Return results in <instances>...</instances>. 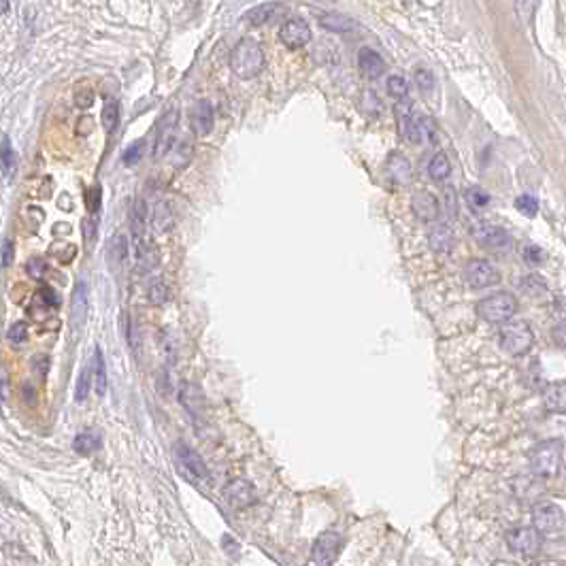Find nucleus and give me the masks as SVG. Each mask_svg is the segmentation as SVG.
<instances>
[{"instance_id": "f257e3e1", "label": "nucleus", "mask_w": 566, "mask_h": 566, "mask_svg": "<svg viewBox=\"0 0 566 566\" xmlns=\"http://www.w3.org/2000/svg\"><path fill=\"white\" fill-rule=\"evenodd\" d=\"M264 64H267L264 49L260 47L256 41H251V38L238 41L236 47L232 49L230 67H232V73L238 79H253V77H258L260 73L264 71Z\"/></svg>"}, {"instance_id": "f03ea898", "label": "nucleus", "mask_w": 566, "mask_h": 566, "mask_svg": "<svg viewBox=\"0 0 566 566\" xmlns=\"http://www.w3.org/2000/svg\"><path fill=\"white\" fill-rule=\"evenodd\" d=\"M562 441L554 439V441H545L534 447V451L530 453V468L534 475L541 477H554L560 473L562 468V458H564V449H562Z\"/></svg>"}, {"instance_id": "7ed1b4c3", "label": "nucleus", "mask_w": 566, "mask_h": 566, "mask_svg": "<svg viewBox=\"0 0 566 566\" xmlns=\"http://www.w3.org/2000/svg\"><path fill=\"white\" fill-rule=\"evenodd\" d=\"M517 311V300L509 292H496L477 304V313L490 324H505Z\"/></svg>"}, {"instance_id": "20e7f679", "label": "nucleus", "mask_w": 566, "mask_h": 566, "mask_svg": "<svg viewBox=\"0 0 566 566\" xmlns=\"http://www.w3.org/2000/svg\"><path fill=\"white\" fill-rule=\"evenodd\" d=\"M534 345V335L526 321L507 324L500 330V347L511 356H526Z\"/></svg>"}, {"instance_id": "39448f33", "label": "nucleus", "mask_w": 566, "mask_h": 566, "mask_svg": "<svg viewBox=\"0 0 566 566\" xmlns=\"http://www.w3.org/2000/svg\"><path fill=\"white\" fill-rule=\"evenodd\" d=\"M175 460L179 464V471L192 479V482H199V484H207L211 475H209V468L207 464L203 462V458L199 453H196L190 445H185L183 441L175 443Z\"/></svg>"}, {"instance_id": "423d86ee", "label": "nucleus", "mask_w": 566, "mask_h": 566, "mask_svg": "<svg viewBox=\"0 0 566 566\" xmlns=\"http://www.w3.org/2000/svg\"><path fill=\"white\" fill-rule=\"evenodd\" d=\"M532 524L541 536H562L564 511L558 505H543L532 513Z\"/></svg>"}, {"instance_id": "0eeeda50", "label": "nucleus", "mask_w": 566, "mask_h": 566, "mask_svg": "<svg viewBox=\"0 0 566 566\" xmlns=\"http://www.w3.org/2000/svg\"><path fill=\"white\" fill-rule=\"evenodd\" d=\"M177 124H179V111L177 109H170V111L164 113V117L158 122V135H156V145H154V158L162 160L172 143H175L177 137Z\"/></svg>"}, {"instance_id": "6e6552de", "label": "nucleus", "mask_w": 566, "mask_h": 566, "mask_svg": "<svg viewBox=\"0 0 566 566\" xmlns=\"http://www.w3.org/2000/svg\"><path fill=\"white\" fill-rule=\"evenodd\" d=\"M507 545L511 552L521 554V556H536L541 552V534L536 532V528L532 526H524V528H515L507 534Z\"/></svg>"}, {"instance_id": "1a4fd4ad", "label": "nucleus", "mask_w": 566, "mask_h": 566, "mask_svg": "<svg viewBox=\"0 0 566 566\" xmlns=\"http://www.w3.org/2000/svg\"><path fill=\"white\" fill-rule=\"evenodd\" d=\"M341 545H343V539L339 532H321L313 543L311 562L319 564V566L332 564L341 552Z\"/></svg>"}, {"instance_id": "9d476101", "label": "nucleus", "mask_w": 566, "mask_h": 566, "mask_svg": "<svg viewBox=\"0 0 566 566\" xmlns=\"http://www.w3.org/2000/svg\"><path fill=\"white\" fill-rule=\"evenodd\" d=\"M464 279L471 288H492L500 281V273L488 260H471L464 269Z\"/></svg>"}, {"instance_id": "9b49d317", "label": "nucleus", "mask_w": 566, "mask_h": 566, "mask_svg": "<svg viewBox=\"0 0 566 566\" xmlns=\"http://www.w3.org/2000/svg\"><path fill=\"white\" fill-rule=\"evenodd\" d=\"M85 321H88V286H85V281H77L73 288L71 315H69V324L75 337L83 330Z\"/></svg>"}, {"instance_id": "f8f14e48", "label": "nucleus", "mask_w": 566, "mask_h": 566, "mask_svg": "<svg viewBox=\"0 0 566 566\" xmlns=\"http://www.w3.org/2000/svg\"><path fill=\"white\" fill-rule=\"evenodd\" d=\"M279 38L288 49H300L311 41V28L304 19L294 17V19H288L286 24L281 26Z\"/></svg>"}, {"instance_id": "ddd939ff", "label": "nucleus", "mask_w": 566, "mask_h": 566, "mask_svg": "<svg viewBox=\"0 0 566 566\" xmlns=\"http://www.w3.org/2000/svg\"><path fill=\"white\" fill-rule=\"evenodd\" d=\"M473 236L479 245L484 247H507L511 243V236L503 226H496L490 222H482L473 228Z\"/></svg>"}, {"instance_id": "4468645a", "label": "nucleus", "mask_w": 566, "mask_h": 566, "mask_svg": "<svg viewBox=\"0 0 566 566\" xmlns=\"http://www.w3.org/2000/svg\"><path fill=\"white\" fill-rule=\"evenodd\" d=\"M224 498L226 503L234 509H245L256 500V490L249 482H243V479H236V482L228 484L224 488Z\"/></svg>"}, {"instance_id": "2eb2a0df", "label": "nucleus", "mask_w": 566, "mask_h": 566, "mask_svg": "<svg viewBox=\"0 0 566 566\" xmlns=\"http://www.w3.org/2000/svg\"><path fill=\"white\" fill-rule=\"evenodd\" d=\"M411 209L416 213L420 220L424 222H434L439 217V201L434 199L430 192H418L416 196L411 199Z\"/></svg>"}, {"instance_id": "dca6fc26", "label": "nucleus", "mask_w": 566, "mask_h": 566, "mask_svg": "<svg viewBox=\"0 0 566 566\" xmlns=\"http://www.w3.org/2000/svg\"><path fill=\"white\" fill-rule=\"evenodd\" d=\"M192 130L199 137H207L213 130V106L209 100L196 102L192 109Z\"/></svg>"}, {"instance_id": "f3484780", "label": "nucleus", "mask_w": 566, "mask_h": 566, "mask_svg": "<svg viewBox=\"0 0 566 566\" xmlns=\"http://www.w3.org/2000/svg\"><path fill=\"white\" fill-rule=\"evenodd\" d=\"M358 67H360V71H362L364 77L377 79L385 71V62H383V58L377 52L368 49V47H362L360 54H358Z\"/></svg>"}, {"instance_id": "a211bd4d", "label": "nucleus", "mask_w": 566, "mask_h": 566, "mask_svg": "<svg viewBox=\"0 0 566 566\" xmlns=\"http://www.w3.org/2000/svg\"><path fill=\"white\" fill-rule=\"evenodd\" d=\"M286 13V7L279 5V3H264V5H258L253 9H249L245 13V21L251 26H264L269 21H273L277 15Z\"/></svg>"}, {"instance_id": "6ab92c4d", "label": "nucleus", "mask_w": 566, "mask_h": 566, "mask_svg": "<svg viewBox=\"0 0 566 566\" xmlns=\"http://www.w3.org/2000/svg\"><path fill=\"white\" fill-rule=\"evenodd\" d=\"M543 400H545L547 411L552 413H566V381H556L552 383L545 394H543Z\"/></svg>"}, {"instance_id": "aec40b11", "label": "nucleus", "mask_w": 566, "mask_h": 566, "mask_svg": "<svg viewBox=\"0 0 566 566\" xmlns=\"http://www.w3.org/2000/svg\"><path fill=\"white\" fill-rule=\"evenodd\" d=\"M387 175L394 179L398 185H409L411 183V164L405 156L392 154L387 160Z\"/></svg>"}, {"instance_id": "412c9836", "label": "nucleus", "mask_w": 566, "mask_h": 566, "mask_svg": "<svg viewBox=\"0 0 566 566\" xmlns=\"http://www.w3.org/2000/svg\"><path fill=\"white\" fill-rule=\"evenodd\" d=\"M319 24L321 28L330 30V32H337V34H347V32H354L358 30V24L347 15H339V13H328V15H321L319 17Z\"/></svg>"}, {"instance_id": "4be33fe9", "label": "nucleus", "mask_w": 566, "mask_h": 566, "mask_svg": "<svg viewBox=\"0 0 566 566\" xmlns=\"http://www.w3.org/2000/svg\"><path fill=\"white\" fill-rule=\"evenodd\" d=\"M100 445H102L100 434H98V432H92V430H90V432H81V434H77L75 441H73V449H75L77 453H81V455H90V453L98 451Z\"/></svg>"}, {"instance_id": "5701e85b", "label": "nucleus", "mask_w": 566, "mask_h": 566, "mask_svg": "<svg viewBox=\"0 0 566 566\" xmlns=\"http://www.w3.org/2000/svg\"><path fill=\"white\" fill-rule=\"evenodd\" d=\"M430 247L434 251H439V253H447L451 251L453 247V234L447 226H437V228H432L430 232Z\"/></svg>"}, {"instance_id": "b1692460", "label": "nucleus", "mask_w": 566, "mask_h": 566, "mask_svg": "<svg viewBox=\"0 0 566 566\" xmlns=\"http://www.w3.org/2000/svg\"><path fill=\"white\" fill-rule=\"evenodd\" d=\"M92 383H94V389L98 396H104L106 392V366H104V358H102V352L94 350V364H92Z\"/></svg>"}, {"instance_id": "393cba45", "label": "nucleus", "mask_w": 566, "mask_h": 566, "mask_svg": "<svg viewBox=\"0 0 566 566\" xmlns=\"http://www.w3.org/2000/svg\"><path fill=\"white\" fill-rule=\"evenodd\" d=\"M145 224H147V207H145V201L139 199V201H135L133 213H130V226H133L135 241H141V238H143Z\"/></svg>"}, {"instance_id": "a878e982", "label": "nucleus", "mask_w": 566, "mask_h": 566, "mask_svg": "<svg viewBox=\"0 0 566 566\" xmlns=\"http://www.w3.org/2000/svg\"><path fill=\"white\" fill-rule=\"evenodd\" d=\"M0 170L5 172V177H13L17 170V154L11 145L9 139H3V145H0Z\"/></svg>"}, {"instance_id": "bb28decb", "label": "nucleus", "mask_w": 566, "mask_h": 566, "mask_svg": "<svg viewBox=\"0 0 566 566\" xmlns=\"http://www.w3.org/2000/svg\"><path fill=\"white\" fill-rule=\"evenodd\" d=\"M449 172H451V164L443 151H439L437 156H432V160L428 164V175L432 181H445L449 177Z\"/></svg>"}, {"instance_id": "cd10ccee", "label": "nucleus", "mask_w": 566, "mask_h": 566, "mask_svg": "<svg viewBox=\"0 0 566 566\" xmlns=\"http://www.w3.org/2000/svg\"><path fill=\"white\" fill-rule=\"evenodd\" d=\"M117 122H120V104L115 100H106V104L102 106V126L106 133H113Z\"/></svg>"}, {"instance_id": "c85d7f7f", "label": "nucleus", "mask_w": 566, "mask_h": 566, "mask_svg": "<svg viewBox=\"0 0 566 566\" xmlns=\"http://www.w3.org/2000/svg\"><path fill=\"white\" fill-rule=\"evenodd\" d=\"M126 256H128V243H126V236L117 234L111 245H109V260H111L113 264H124L126 262Z\"/></svg>"}, {"instance_id": "c756f323", "label": "nucleus", "mask_w": 566, "mask_h": 566, "mask_svg": "<svg viewBox=\"0 0 566 566\" xmlns=\"http://www.w3.org/2000/svg\"><path fill=\"white\" fill-rule=\"evenodd\" d=\"M92 387V368H83L79 379H77V387H75V400L77 403H85L90 394Z\"/></svg>"}, {"instance_id": "7c9ffc66", "label": "nucleus", "mask_w": 566, "mask_h": 566, "mask_svg": "<svg viewBox=\"0 0 566 566\" xmlns=\"http://www.w3.org/2000/svg\"><path fill=\"white\" fill-rule=\"evenodd\" d=\"M387 94H389L392 98H396V100H405L407 94H409V83H407V79L400 77V75H392V77L387 79Z\"/></svg>"}, {"instance_id": "2f4dec72", "label": "nucleus", "mask_w": 566, "mask_h": 566, "mask_svg": "<svg viewBox=\"0 0 566 566\" xmlns=\"http://www.w3.org/2000/svg\"><path fill=\"white\" fill-rule=\"evenodd\" d=\"M515 207L517 211H521L526 217H534L539 213V201L534 199L532 194H521L515 199Z\"/></svg>"}, {"instance_id": "473e14b6", "label": "nucleus", "mask_w": 566, "mask_h": 566, "mask_svg": "<svg viewBox=\"0 0 566 566\" xmlns=\"http://www.w3.org/2000/svg\"><path fill=\"white\" fill-rule=\"evenodd\" d=\"M170 222H172V217H170L168 205L158 203L156 213H154V226H156V230H158V232H166V230L170 228Z\"/></svg>"}, {"instance_id": "72a5a7b5", "label": "nucleus", "mask_w": 566, "mask_h": 566, "mask_svg": "<svg viewBox=\"0 0 566 566\" xmlns=\"http://www.w3.org/2000/svg\"><path fill=\"white\" fill-rule=\"evenodd\" d=\"M466 201L471 203L473 209H484V207L490 205V194L482 188H471L466 192Z\"/></svg>"}, {"instance_id": "f704fd0d", "label": "nucleus", "mask_w": 566, "mask_h": 566, "mask_svg": "<svg viewBox=\"0 0 566 566\" xmlns=\"http://www.w3.org/2000/svg\"><path fill=\"white\" fill-rule=\"evenodd\" d=\"M9 341L13 345H24L28 341V324L26 321H17L11 326V330H9Z\"/></svg>"}, {"instance_id": "c9c22d12", "label": "nucleus", "mask_w": 566, "mask_h": 566, "mask_svg": "<svg viewBox=\"0 0 566 566\" xmlns=\"http://www.w3.org/2000/svg\"><path fill=\"white\" fill-rule=\"evenodd\" d=\"M143 149H145V143L143 141H137L130 145L126 151H124V164L126 166H135L141 158H143Z\"/></svg>"}, {"instance_id": "e433bc0d", "label": "nucleus", "mask_w": 566, "mask_h": 566, "mask_svg": "<svg viewBox=\"0 0 566 566\" xmlns=\"http://www.w3.org/2000/svg\"><path fill=\"white\" fill-rule=\"evenodd\" d=\"M416 83H418V88H420L422 94H430L434 90V77L426 69H418L416 71Z\"/></svg>"}, {"instance_id": "4c0bfd02", "label": "nucleus", "mask_w": 566, "mask_h": 566, "mask_svg": "<svg viewBox=\"0 0 566 566\" xmlns=\"http://www.w3.org/2000/svg\"><path fill=\"white\" fill-rule=\"evenodd\" d=\"M149 300L154 302V304H162L168 300V288H166V283L162 281H156L154 286L149 288Z\"/></svg>"}, {"instance_id": "58836bf2", "label": "nucleus", "mask_w": 566, "mask_h": 566, "mask_svg": "<svg viewBox=\"0 0 566 566\" xmlns=\"http://www.w3.org/2000/svg\"><path fill=\"white\" fill-rule=\"evenodd\" d=\"M100 201H102V194H100V188H90L88 192H85V207H88V211L92 215L98 213L100 209Z\"/></svg>"}, {"instance_id": "ea45409f", "label": "nucleus", "mask_w": 566, "mask_h": 566, "mask_svg": "<svg viewBox=\"0 0 566 566\" xmlns=\"http://www.w3.org/2000/svg\"><path fill=\"white\" fill-rule=\"evenodd\" d=\"M30 366H32V373L38 377V379H45L47 377V371H49V358L47 356H34L30 360Z\"/></svg>"}, {"instance_id": "a19ab883", "label": "nucleus", "mask_w": 566, "mask_h": 566, "mask_svg": "<svg viewBox=\"0 0 566 566\" xmlns=\"http://www.w3.org/2000/svg\"><path fill=\"white\" fill-rule=\"evenodd\" d=\"M524 260L532 267H539V264H543V260H545V251H543L539 245H528L524 249Z\"/></svg>"}, {"instance_id": "79ce46f5", "label": "nucleus", "mask_w": 566, "mask_h": 566, "mask_svg": "<svg viewBox=\"0 0 566 566\" xmlns=\"http://www.w3.org/2000/svg\"><path fill=\"white\" fill-rule=\"evenodd\" d=\"M45 262H43V260H30V262L26 264V273L32 277V279H41L43 277V273H45Z\"/></svg>"}, {"instance_id": "37998d69", "label": "nucleus", "mask_w": 566, "mask_h": 566, "mask_svg": "<svg viewBox=\"0 0 566 566\" xmlns=\"http://www.w3.org/2000/svg\"><path fill=\"white\" fill-rule=\"evenodd\" d=\"M38 296H41V300H43V304H45V307H58L60 304V298H58V294L52 290V288H41V292H38Z\"/></svg>"}, {"instance_id": "c03bdc74", "label": "nucleus", "mask_w": 566, "mask_h": 566, "mask_svg": "<svg viewBox=\"0 0 566 566\" xmlns=\"http://www.w3.org/2000/svg\"><path fill=\"white\" fill-rule=\"evenodd\" d=\"M75 102H77V106H81V109L90 106V104L94 102V94H92V90H79V92L75 94Z\"/></svg>"}, {"instance_id": "a18cd8bd", "label": "nucleus", "mask_w": 566, "mask_h": 566, "mask_svg": "<svg viewBox=\"0 0 566 566\" xmlns=\"http://www.w3.org/2000/svg\"><path fill=\"white\" fill-rule=\"evenodd\" d=\"M445 205H447V213H449L451 217L458 215V203H455V192H453V188H449V190L445 192Z\"/></svg>"}, {"instance_id": "49530a36", "label": "nucleus", "mask_w": 566, "mask_h": 566, "mask_svg": "<svg viewBox=\"0 0 566 566\" xmlns=\"http://www.w3.org/2000/svg\"><path fill=\"white\" fill-rule=\"evenodd\" d=\"M83 236H85V241H94V236H96V220L94 217H90V220H83Z\"/></svg>"}, {"instance_id": "de8ad7c7", "label": "nucleus", "mask_w": 566, "mask_h": 566, "mask_svg": "<svg viewBox=\"0 0 566 566\" xmlns=\"http://www.w3.org/2000/svg\"><path fill=\"white\" fill-rule=\"evenodd\" d=\"M515 7L519 11V15L528 19L530 17V11H532V0H515Z\"/></svg>"}, {"instance_id": "09e8293b", "label": "nucleus", "mask_w": 566, "mask_h": 566, "mask_svg": "<svg viewBox=\"0 0 566 566\" xmlns=\"http://www.w3.org/2000/svg\"><path fill=\"white\" fill-rule=\"evenodd\" d=\"M11 262H13V243L7 241L3 245V267H11Z\"/></svg>"}, {"instance_id": "8fccbe9b", "label": "nucleus", "mask_w": 566, "mask_h": 566, "mask_svg": "<svg viewBox=\"0 0 566 566\" xmlns=\"http://www.w3.org/2000/svg\"><path fill=\"white\" fill-rule=\"evenodd\" d=\"M9 11V3L7 0H0V13H7Z\"/></svg>"}]
</instances>
